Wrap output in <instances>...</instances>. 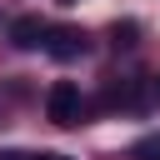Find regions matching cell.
Here are the masks:
<instances>
[{"mask_svg": "<svg viewBox=\"0 0 160 160\" xmlns=\"http://www.w3.org/2000/svg\"><path fill=\"white\" fill-rule=\"evenodd\" d=\"M60 160H65V155H60Z\"/></svg>", "mask_w": 160, "mask_h": 160, "instance_id": "52a82bcc", "label": "cell"}, {"mask_svg": "<svg viewBox=\"0 0 160 160\" xmlns=\"http://www.w3.org/2000/svg\"><path fill=\"white\" fill-rule=\"evenodd\" d=\"M0 160H60V155H30V150H0Z\"/></svg>", "mask_w": 160, "mask_h": 160, "instance_id": "5b68a950", "label": "cell"}, {"mask_svg": "<svg viewBox=\"0 0 160 160\" xmlns=\"http://www.w3.org/2000/svg\"><path fill=\"white\" fill-rule=\"evenodd\" d=\"M40 50L55 55V60H80V55H85V30H75V25H50Z\"/></svg>", "mask_w": 160, "mask_h": 160, "instance_id": "7a4b0ae2", "label": "cell"}, {"mask_svg": "<svg viewBox=\"0 0 160 160\" xmlns=\"http://www.w3.org/2000/svg\"><path fill=\"white\" fill-rule=\"evenodd\" d=\"M110 35H115V45H135V25L125 20V25H110Z\"/></svg>", "mask_w": 160, "mask_h": 160, "instance_id": "277c9868", "label": "cell"}, {"mask_svg": "<svg viewBox=\"0 0 160 160\" xmlns=\"http://www.w3.org/2000/svg\"><path fill=\"white\" fill-rule=\"evenodd\" d=\"M45 30H50V25H45L40 15H20V20H10V40H15L20 50H40V45H45Z\"/></svg>", "mask_w": 160, "mask_h": 160, "instance_id": "3957f363", "label": "cell"}, {"mask_svg": "<svg viewBox=\"0 0 160 160\" xmlns=\"http://www.w3.org/2000/svg\"><path fill=\"white\" fill-rule=\"evenodd\" d=\"M45 115H50L55 125H80V115H85L80 85H75V80H55L50 95H45Z\"/></svg>", "mask_w": 160, "mask_h": 160, "instance_id": "6da1fadb", "label": "cell"}, {"mask_svg": "<svg viewBox=\"0 0 160 160\" xmlns=\"http://www.w3.org/2000/svg\"><path fill=\"white\" fill-rule=\"evenodd\" d=\"M155 100H160V80H155Z\"/></svg>", "mask_w": 160, "mask_h": 160, "instance_id": "8992f818", "label": "cell"}]
</instances>
